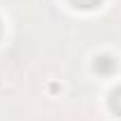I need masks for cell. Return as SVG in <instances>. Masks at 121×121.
<instances>
[{
  "mask_svg": "<svg viewBox=\"0 0 121 121\" xmlns=\"http://www.w3.org/2000/svg\"><path fill=\"white\" fill-rule=\"evenodd\" d=\"M112 105H114V109H117V112H121V91H117V93H114Z\"/></svg>",
  "mask_w": 121,
  "mask_h": 121,
  "instance_id": "cell-1",
  "label": "cell"
},
{
  "mask_svg": "<svg viewBox=\"0 0 121 121\" xmlns=\"http://www.w3.org/2000/svg\"><path fill=\"white\" fill-rule=\"evenodd\" d=\"M72 2H75V5H79V7H93L98 0H72Z\"/></svg>",
  "mask_w": 121,
  "mask_h": 121,
  "instance_id": "cell-2",
  "label": "cell"
}]
</instances>
